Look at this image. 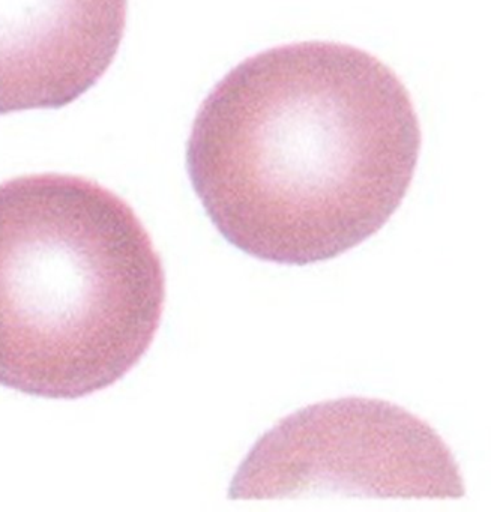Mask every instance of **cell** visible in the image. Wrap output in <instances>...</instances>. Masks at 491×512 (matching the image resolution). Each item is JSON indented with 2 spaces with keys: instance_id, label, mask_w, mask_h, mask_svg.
<instances>
[{
  "instance_id": "3",
  "label": "cell",
  "mask_w": 491,
  "mask_h": 512,
  "mask_svg": "<svg viewBox=\"0 0 491 512\" xmlns=\"http://www.w3.org/2000/svg\"><path fill=\"white\" fill-rule=\"evenodd\" d=\"M464 496L457 461L418 416L388 401L340 398L275 425L242 461L230 499Z\"/></svg>"
},
{
  "instance_id": "2",
  "label": "cell",
  "mask_w": 491,
  "mask_h": 512,
  "mask_svg": "<svg viewBox=\"0 0 491 512\" xmlns=\"http://www.w3.org/2000/svg\"><path fill=\"white\" fill-rule=\"evenodd\" d=\"M164 302L160 254L121 197L58 173L0 184V385L109 388L148 352Z\"/></svg>"
},
{
  "instance_id": "1",
  "label": "cell",
  "mask_w": 491,
  "mask_h": 512,
  "mask_svg": "<svg viewBox=\"0 0 491 512\" xmlns=\"http://www.w3.org/2000/svg\"><path fill=\"white\" fill-rule=\"evenodd\" d=\"M421 127L397 74L341 43L257 53L208 95L187 169L221 235L265 262L311 265L352 250L400 208Z\"/></svg>"
},
{
  "instance_id": "4",
  "label": "cell",
  "mask_w": 491,
  "mask_h": 512,
  "mask_svg": "<svg viewBox=\"0 0 491 512\" xmlns=\"http://www.w3.org/2000/svg\"><path fill=\"white\" fill-rule=\"evenodd\" d=\"M128 0H0V116L62 109L118 55Z\"/></svg>"
}]
</instances>
